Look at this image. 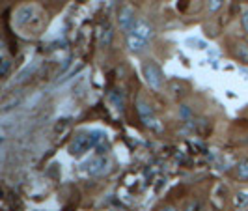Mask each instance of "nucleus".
Segmentation results:
<instances>
[{
  "mask_svg": "<svg viewBox=\"0 0 248 211\" xmlns=\"http://www.w3.org/2000/svg\"><path fill=\"white\" fill-rule=\"evenodd\" d=\"M45 21H47V15L41 12L37 6H23V8H19L17 13H15V19H13L15 26L19 30H23L25 34H28V36L30 34L32 36L39 34V30L43 28Z\"/></svg>",
  "mask_w": 248,
  "mask_h": 211,
  "instance_id": "obj_1",
  "label": "nucleus"
},
{
  "mask_svg": "<svg viewBox=\"0 0 248 211\" xmlns=\"http://www.w3.org/2000/svg\"><path fill=\"white\" fill-rule=\"evenodd\" d=\"M101 140H103V133L101 131H82V133H78V135L73 137V140L67 146V151L73 157H82L86 151L95 148Z\"/></svg>",
  "mask_w": 248,
  "mask_h": 211,
  "instance_id": "obj_2",
  "label": "nucleus"
},
{
  "mask_svg": "<svg viewBox=\"0 0 248 211\" xmlns=\"http://www.w3.org/2000/svg\"><path fill=\"white\" fill-rule=\"evenodd\" d=\"M137 112L142 120V124L149 127V129H155V131H161V124H159V118L155 116L153 109L149 107L148 103L144 99H138L137 101Z\"/></svg>",
  "mask_w": 248,
  "mask_h": 211,
  "instance_id": "obj_3",
  "label": "nucleus"
},
{
  "mask_svg": "<svg viewBox=\"0 0 248 211\" xmlns=\"http://www.w3.org/2000/svg\"><path fill=\"white\" fill-rule=\"evenodd\" d=\"M142 71H144V79H146V82L149 84V88H153V90H161L162 81H164V75H162V69L157 65V64L146 62L144 64V67H142Z\"/></svg>",
  "mask_w": 248,
  "mask_h": 211,
  "instance_id": "obj_4",
  "label": "nucleus"
},
{
  "mask_svg": "<svg viewBox=\"0 0 248 211\" xmlns=\"http://www.w3.org/2000/svg\"><path fill=\"white\" fill-rule=\"evenodd\" d=\"M110 170V161L107 159V157H103V155H97V157H92L90 161L84 164V172L88 176H103L107 174Z\"/></svg>",
  "mask_w": 248,
  "mask_h": 211,
  "instance_id": "obj_5",
  "label": "nucleus"
},
{
  "mask_svg": "<svg viewBox=\"0 0 248 211\" xmlns=\"http://www.w3.org/2000/svg\"><path fill=\"white\" fill-rule=\"evenodd\" d=\"M118 25L120 28L124 30L125 34H129L135 25H137V19H135V10L131 8V6H124L122 10H120V15H118Z\"/></svg>",
  "mask_w": 248,
  "mask_h": 211,
  "instance_id": "obj_6",
  "label": "nucleus"
},
{
  "mask_svg": "<svg viewBox=\"0 0 248 211\" xmlns=\"http://www.w3.org/2000/svg\"><path fill=\"white\" fill-rule=\"evenodd\" d=\"M131 34H135V36L142 37V39H146V41H151V37H153V26L149 25L148 21H144V19H138L137 25H135V28L131 30Z\"/></svg>",
  "mask_w": 248,
  "mask_h": 211,
  "instance_id": "obj_7",
  "label": "nucleus"
},
{
  "mask_svg": "<svg viewBox=\"0 0 248 211\" xmlns=\"http://www.w3.org/2000/svg\"><path fill=\"white\" fill-rule=\"evenodd\" d=\"M127 47L133 50V52H142V50L148 47V41L129 32V34H127Z\"/></svg>",
  "mask_w": 248,
  "mask_h": 211,
  "instance_id": "obj_8",
  "label": "nucleus"
},
{
  "mask_svg": "<svg viewBox=\"0 0 248 211\" xmlns=\"http://www.w3.org/2000/svg\"><path fill=\"white\" fill-rule=\"evenodd\" d=\"M233 204H235L237 210H245L248 208V191H239L233 198Z\"/></svg>",
  "mask_w": 248,
  "mask_h": 211,
  "instance_id": "obj_9",
  "label": "nucleus"
},
{
  "mask_svg": "<svg viewBox=\"0 0 248 211\" xmlns=\"http://www.w3.org/2000/svg\"><path fill=\"white\" fill-rule=\"evenodd\" d=\"M235 52H237V56H239V60H241V62L248 64V43L239 41V43H237Z\"/></svg>",
  "mask_w": 248,
  "mask_h": 211,
  "instance_id": "obj_10",
  "label": "nucleus"
},
{
  "mask_svg": "<svg viewBox=\"0 0 248 211\" xmlns=\"http://www.w3.org/2000/svg\"><path fill=\"white\" fill-rule=\"evenodd\" d=\"M237 178L243 179V181H247L248 179V159L239 161V164H237Z\"/></svg>",
  "mask_w": 248,
  "mask_h": 211,
  "instance_id": "obj_11",
  "label": "nucleus"
},
{
  "mask_svg": "<svg viewBox=\"0 0 248 211\" xmlns=\"http://www.w3.org/2000/svg\"><path fill=\"white\" fill-rule=\"evenodd\" d=\"M183 211H205V206L200 200H188L185 204Z\"/></svg>",
  "mask_w": 248,
  "mask_h": 211,
  "instance_id": "obj_12",
  "label": "nucleus"
},
{
  "mask_svg": "<svg viewBox=\"0 0 248 211\" xmlns=\"http://www.w3.org/2000/svg\"><path fill=\"white\" fill-rule=\"evenodd\" d=\"M34 67H36V65H26L25 69H23V71L19 73V79H17V84H21V82H25L26 79H28L26 75H32V71H34Z\"/></svg>",
  "mask_w": 248,
  "mask_h": 211,
  "instance_id": "obj_13",
  "label": "nucleus"
},
{
  "mask_svg": "<svg viewBox=\"0 0 248 211\" xmlns=\"http://www.w3.org/2000/svg\"><path fill=\"white\" fill-rule=\"evenodd\" d=\"M222 4H224V0H209V2H207V10L211 13L218 12V10L222 8Z\"/></svg>",
  "mask_w": 248,
  "mask_h": 211,
  "instance_id": "obj_14",
  "label": "nucleus"
},
{
  "mask_svg": "<svg viewBox=\"0 0 248 211\" xmlns=\"http://www.w3.org/2000/svg\"><path fill=\"white\" fill-rule=\"evenodd\" d=\"M8 71H10V60H8V56L4 54V56H2V71H0V75H2V77H8Z\"/></svg>",
  "mask_w": 248,
  "mask_h": 211,
  "instance_id": "obj_15",
  "label": "nucleus"
},
{
  "mask_svg": "<svg viewBox=\"0 0 248 211\" xmlns=\"http://www.w3.org/2000/svg\"><path fill=\"white\" fill-rule=\"evenodd\" d=\"M241 23H243V28H245V32H248V8L243 12V17H241Z\"/></svg>",
  "mask_w": 248,
  "mask_h": 211,
  "instance_id": "obj_16",
  "label": "nucleus"
},
{
  "mask_svg": "<svg viewBox=\"0 0 248 211\" xmlns=\"http://www.w3.org/2000/svg\"><path fill=\"white\" fill-rule=\"evenodd\" d=\"M162 211H175L174 208H166V210H162Z\"/></svg>",
  "mask_w": 248,
  "mask_h": 211,
  "instance_id": "obj_17",
  "label": "nucleus"
},
{
  "mask_svg": "<svg viewBox=\"0 0 248 211\" xmlns=\"http://www.w3.org/2000/svg\"><path fill=\"white\" fill-rule=\"evenodd\" d=\"M54 2H63V0H54Z\"/></svg>",
  "mask_w": 248,
  "mask_h": 211,
  "instance_id": "obj_18",
  "label": "nucleus"
}]
</instances>
